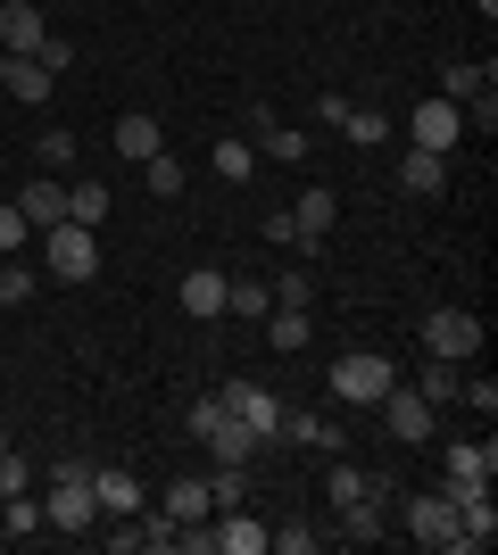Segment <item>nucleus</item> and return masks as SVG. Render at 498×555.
Here are the masks:
<instances>
[{"instance_id": "obj_1", "label": "nucleus", "mask_w": 498, "mask_h": 555, "mask_svg": "<svg viewBox=\"0 0 498 555\" xmlns=\"http://www.w3.org/2000/svg\"><path fill=\"white\" fill-rule=\"evenodd\" d=\"M191 440L208 448L216 464H258V431H250V423L233 415V406H225V398H200V406H191Z\"/></svg>"}, {"instance_id": "obj_2", "label": "nucleus", "mask_w": 498, "mask_h": 555, "mask_svg": "<svg viewBox=\"0 0 498 555\" xmlns=\"http://www.w3.org/2000/svg\"><path fill=\"white\" fill-rule=\"evenodd\" d=\"M399 382V365L391 357H374V348H349L341 365H332V398L341 406H382V390Z\"/></svg>"}, {"instance_id": "obj_3", "label": "nucleus", "mask_w": 498, "mask_h": 555, "mask_svg": "<svg viewBox=\"0 0 498 555\" xmlns=\"http://www.w3.org/2000/svg\"><path fill=\"white\" fill-rule=\"evenodd\" d=\"M482 340H490V332H482L474 307H432V315H424V348H432V357H449V365H474Z\"/></svg>"}, {"instance_id": "obj_4", "label": "nucleus", "mask_w": 498, "mask_h": 555, "mask_svg": "<svg viewBox=\"0 0 498 555\" xmlns=\"http://www.w3.org/2000/svg\"><path fill=\"white\" fill-rule=\"evenodd\" d=\"M42 257H50V274H59V282H92V274H100L92 224H50V232H42Z\"/></svg>"}, {"instance_id": "obj_5", "label": "nucleus", "mask_w": 498, "mask_h": 555, "mask_svg": "<svg viewBox=\"0 0 498 555\" xmlns=\"http://www.w3.org/2000/svg\"><path fill=\"white\" fill-rule=\"evenodd\" d=\"M92 522H100L92 473H67V481H50V498H42V531H92Z\"/></svg>"}, {"instance_id": "obj_6", "label": "nucleus", "mask_w": 498, "mask_h": 555, "mask_svg": "<svg viewBox=\"0 0 498 555\" xmlns=\"http://www.w3.org/2000/svg\"><path fill=\"white\" fill-rule=\"evenodd\" d=\"M399 522H407V539H416V547H457V506H449V489H424V498H407Z\"/></svg>"}, {"instance_id": "obj_7", "label": "nucleus", "mask_w": 498, "mask_h": 555, "mask_svg": "<svg viewBox=\"0 0 498 555\" xmlns=\"http://www.w3.org/2000/svg\"><path fill=\"white\" fill-rule=\"evenodd\" d=\"M382 423H391V440L424 448V440H432V398L407 390V382H391V390H382Z\"/></svg>"}, {"instance_id": "obj_8", "label": "nucleus", "mask_w": 498, "mask_h": 555, "mask_svg": "<svg viewBox=\"0 0 498 555\" xmlns=\"http://www.w3.org/2000/svg\"><path fill=\"white\" fill-rule=\"evenodd\" d=\"M216 398H225V406H233V415L250 423L266 448H274V423H283V398H274V390H258V382H225Z\"/></svg>"}, {"instance_id": "obj_9", "label": "nucleus", "mask_w": 498, "mask_h": 555, "mask_svg": "<svg viewBox=\"0 0 498 555\" xmlns=\"http://www.w3.org/2000/svg\"><path fill=\"white\" fill-rule=\"evenodd\" d=\"M457 141H465V108H457V100H424V108H416V150H440V158H449Z\"/></svg>"}, {"instance_id": "obj_10", "label": "nucleus", "mask_w": 498, "mask_h": 555, "mask_svg": "<svg viewBox=\"0 0 498 555\" xmlns=\"http://www.w3.org/2000/svg\"><path fill=\"white\" fill-rule=\"evenodd\" d=\"M0 42H9V59H34V50L50 42V25L34 0H0Z\"/></svg>"}, {"instance_id": "obj_11", "label": "nucleus", "mask_w": 498, "mask_h": 555, "mask_svg": "<svg viewBox=\"0 0 498 555\" xmlns=\"http://www.w3.org/2000/svg\"><path fill=\"white\" fill-rule=\"evenodd\" d=\"M332 216H341V191H299L291 199V224H299V249H324V232H332Z\"/></svg>"}, {"instance_id": "obj_12", "label": "nucleus", "mask_w": 498, "mask_h": 555, "mask_svg": "<svg viewBox=\"0 0 498 555\" xmlns=\"http://www.w3.org/2000/svg\"><path fill=\"white\" fill-rule=\"evenodd\" d=\"M50 83H59V75H50L42 59H0V92L17 100V108H42V100H50Z\"/></svg>"}, {"instance_id": "obj_13", "label": "nucleus", "mask_w": 498, "mask_h": 555, "mask_svg": "<svg viewBox=\"0 0 498 555\" xmlns=\"http://www.w3.org/2000/svg\"><path fill=\"white\" fill-rule=\"evenodd\" d=\"M225 291H233V282L216 274V266H191L175 299H183V315H200V324H208V315H225Z\"/></svg>"}, {"instance_id": "obj_14", "label": "nucleus", "mask_w": 498, "mask_h": 555, "mask_svg": "<svg viewBox=\"0 0 498 555\" xmlns=\"http://www.w3.org/2000/svg\"><path fill=\"white\" fill-rule=\"evenodd\" d=\"M108 141H117V158H133V166H142V158H158V150H166L158 116H142V108H133V116H117V125H108Z\"/></svg>"}, {"instance_id": "obj_15", "label": "nucleus", "mask_w": 498, "mask_h": 555, "mask_svg": "<svg viewBox=\"0 0 498 555\" xmlns=\"http://www.w3.org/2000/svg\"><path fill=\"white\" fill-rule=\"evenodd\" d=\"M17 208H25V224H34V232L67 224V183H50V175H34V183L17 191Z\"/></svg>"}, {"instance_id": "obj_16", "label": "nucleus", "mask_w": 498, "mask_h": 555, "mask_svg": "<svg viewBox=\"0 0 498 555\" xmlns=\"http://www.w3.org/2000/svg\"><path fill=\"white\" fill-rule=\"evenodd\" d=\"M92 498H100V514H142V481L125 464H92Z\"/></svg>"}, {"instance_id": "obj_17", "label": "nucleus", "mask_w": 498, "mask_h": 555, "mask_svg": "<svg viewBox=\"0 0 498 555\" xmlns=\"http://www.w3.org/2000/svg\"><path fill=\"white\" fill-rule=\"evenodd\" d=\"M216 555H266V522L241 514V506H225L216 514Z\"/></svg>"}, {"instance_id": "obj_18", "label": "nucleus", "mask_w": 498, "mask_h": 555, "mask_svg": "<svg viewBox=\"0 0 498 555\" xmlns=\"http://www.w3.org/2000/svg\"><path fill=\"white\" fill-rule=\"evenodd\" d=\"M399 183H407V199H440V191H449V158H440V150H407Z\"/></svg>"}, {"instance_id": "obj_19", "label": "nucleus", "mask_w": 498, "mask_h": 555, "mask_svg": "<svg viewBox=\"0 0 498 555\" xmlns=\"http://www.w3.org/2000/svg\"><path fill=\"white\" fill-rule=\"evenodd\" d=\"M308 340H316L308 307H266V348H283V357H299Z\"/></svg>"}, {"instance_id": "obj_20", "label": "nucleus", "mask_w": 498, "mask_h": 555, "mask_svg": "<svg viewBox=\"0 0 498 555\" xmlns=\"http://www.w3.org/2000/svg\"><path fill=\"white\" fill-rule=\"evenodd\" d=\"M250 133H258V158H308V133H291V125H274V116H250Z\"/></svg>"}, {"instance_id": "obj_21", "label": "nucleus", "mask_w": 498, "mask_h": 555, "mask_svg": "<svg viewBox=\"0 0 498 555\" xmlns=\"http://www.w3.org/2000/svg\"><path fill=\"white\" fill-rule=\"evenodd\" d=\"M382 539V498H357V506H341V547H374Z\"/></svg>"}, {"instance_id": "obj_22", "label": "nucleus", "mask_w": 498, "mask_h": 555, "mask_svg": "<svg viewBox=\"0 0 498 555\" xmlns=\"http://www.w3.org/2000/svg\"><path fill=\"white\" fill-rule=\"evenodd\" d=\"M324 489H332V506H357V498H382V481L366 473V464H332V473H324Z\"/></svg>"}, {"instance_id": "obj_23", "label": "nucleus", "mask_w": 498, "mask_h": 555, "mask_svg": "<svg viewBox=\"0 0 498 555\" xmlns=\"http://www.w3.org/2000/svg\"><path fill=\"white\" fill-rule=\"evenodd\" d=\"M274 440H308V448H341V431H332L324 415H299V406H283V423H274Z\"/></svg>"}, {"instance_id": "obj_24", "label": "nucleus", "mask_w": 498, "mask_h": 555, "mask_svg": "<svg viewBox=\"0 0 498 555\" xmlns=\"http://www.w3.org/2000/svg\"><path fill=\"white\" fill-rule=\"evenodd\" d=\"M490 473H498V448L490 440H465V448H449V481H482V489H490Z\"/></svg>"}, {"instance_id": "obj_25", "label": "nucleus", "mask_w": 498, "mask_h": 555, "mask_svg": "<svg viewBox=\"0 0 498 555\" xmlns=\"http://www.w3.org/2000/svg\"><path fill=\"white\" fill-rule=\"evenodd\" d=\"M216 175H225V183H250V175H258V150H250V141H233V133H216Z\"/></svg>"}, {"instance_id": "obj_26", "label": "nucleus", "mask_w": 498, "mask_h": 555, "mask_svg": "<svg viewBox=\"0 0 498 555\" xmlns=\"http://www.w3.org/2000/svg\"><path fill=\"white\" fill-rule=\"evenodd\" d=\"M100 216H108V183H92V175L67 183V224H92L100 232Z\"/></svg>"}, {"instance_id": "obj_27", "label": "nucleus", "mask_w": 498, "mask_h": 555, "mask_svg": "<svg viewBox=\"0 0 498 555\" xmlns=\"http://www.w3.org/2000/svg\"><path fill=\"white\" fill-rule=\"evenodd\" d=\"M490 92V67H474V59H457L449 75H440V100H457V108H465V100H482Z\"/></svg>"}, {"instance_id": "obj_28", "label": "nucleus", "mask_w": 498, "mask_h": 555, "mask_svg": "<svg viewBox=\"0 0 498 555\" xmlns=\"http://www.w3.org/2000/svg\"><path fill=\"white\" fill-rule=\"evenodd\" d=\"M34 531H42V506H34L25 489H17V498H0V539H34Z\"/></svg>"}, {"instance_id": "obj_29", "label": "nucleus", "mask_w": 498, "mask_h": 555, "mask_svg": "<svg viewBox=\"0 0 498 555\" xmlns=\"http://www.w3.org/2000/svg\"><path fill=\"white\" fill-rule=\"evenodd\" d=\"M266 291H274V307H316V274H308V266H283Z\"/></svg>"}, {"instance_id": "obj_30", "label": "nucleus", "mask_w": 498, "mask_h": 555, "mask_svg": "<svg viewBox=\"0 0 498 555\" xmlns=\"http://www.w3.org/2000/svg\"><path fill=\"white\" fill-rule=\"evenodd\" d=\"M166 514H175V522H200V514H216V506H208V481H175V489H166Z\"/></svg>"}, {"instance_id": "obj_31", "label": "nucleus", "mask_w": 498, "mask_h": 555, "mask_svg": "<svg viewBox=\"0 0 498 555\" xmlns=\"http://www.w3.org/2000/svg\"><path fill=\"white\" fill-rule=\"evenodd\" d=\"M34 291H42V274L9 257V266H0V307H25V299H34Z\"/></svg>"}, {"instance_id": "obj_32", "label": "nucleus", "mask_w": 498, "mask_h": 555, "mask_svg": "<svg viewBox=\"0 0 498 555\" xmlns=\"http://www.w3.org/2000/svg\"><path fill=\"white\" fill-rule=\"evenodd\" d=\"M241 498H250V464H225V473L208 481V506L225 514V506H241Z\"/></svg>"}, {"instance_id": "obj_33", "label": "nucleus", "mask_w": 498, "mask_h": 555, "mask_svg": "<svg viewBox=\"0 0 498 555\" xmlns=\"http://www.w3.org/2000/svg\"><path fill=\"white\" fill-rule=\"evenodd\" d=\"M416 390H424L432 406H440V398H457V390H465V365H449V357H432V373L416 382Z\"/></svg>"}, {"instance_id": "obj_34", "label": "nucleus", "mask_w": 498, "mask_h": 555, "mask_svg": "<svg viewBox=\"0 0 498 555\" xmlns=\"http://www.w3.org/2000/svg\"><path fill=\"white\" fill-rule=\"evenodd\" d=\"M324 539L308 531V522H283V531H266V555H316Z\"/></svg>"}, {"instance_id": "obj_35", "label": "nucleus", "mask_w": 498, "mask_h": 555, "mask_svg": "<svg viewBox=\"0 0 498 555\" xmlns=\"http://www.w3.org/2000/svg\"><path fill=\"white\" fill-rule=\"evenodd\" d=\"M25 241H34V224H25V208H17V199H0V257H17Z\"/></svg>"}, {"instance_id": "obj_36", "label": "nucleus", "mask_w": 498, "mask_h": 555, "mask_svg": "<svg viewBox=\"0 0 498 555\" xmlns=\"http://www.w3.org/2000/svg\"><path fill=\"white\" fill-rule=\"evenodd\" d=\"M142 175H150V191H158V199H175V191H183V158H142Z\"/></svg>"}, {"instance_id": "obj_37", "label": "nucleus", "mask_w": 498, "mask_h": 555, "mask_svg": "<svg viewBox=\"0 0 498 555\" xmlns=\"http://www.w3.org/2000/svg\"><path fill=\"white\" fill-rule=\"evenodd\" d=\"M225 307H233V315H266V307H274V291H266V282H233V291H225Z\"/></svg>"}, {"instance_id": "obj_38", "label": "nucleus", "mask_w": 498, "mask_h": 555, "mask_svg": "<svg viewBox=\"0 0 498 555\" xmlns=\"http://www.w3.org/2000/svg\"><path fill=\"white\" fill-rule=\"evenodd\" d=\"M341 125H349V141H357V150H374V141L391 133V125H382L374 108H341Z\"/></svg>"}, {"instance_id": "obj_39", "label": "nucleus", "mask_w": 498, "mask_h": 555, "mask_svg": "<svg viewBox=\"0 0 498 555\" xmlns=\"http://www.w3.org/2000/svg\"><path fill=\"white\" fill-rule=\"evenodd\" d=\"M457 398H465V406H474L482 423L498 415V382H490V373H474V382H465V390H457Z\"/></svg>"}, {"instance_id": "obj_40", "label": "nucleus", "mask_w": 498, "mask_h": 555, "mask_svg": "<svg viewBox=\"0 0 498 555\" xmlns=\"http://www.w3.org/2000/svg\"><path fill=\"white\" fill-rule=\"evenodd\" d=\"M17 489H34V464H17L9 448H0V498H17Z\"/></svg>"}, {"instance_id": "obj_41", "label": "nucleus", "mask_w": 498, "mask_h": 555, "mask_svg": "<svg viewBox=\"0 0 498 555\" xmlns=\"http://www.w3.org/2000/svg\"><path fill=\"white\" fill-rule=\"evenodd\" d=\"M142 547H150V555L175 547V514H142Z\"/></svg>"}, {"instance_id": "obj_42", "label": "nucleus", "mask_w": 498, "mask_h": 555, "mask_svg": "<svg viewBox=\"0 0 498 555\" xmlns=\"http://www.w3.org/2000/svg\"><path fill=\"white\" fill-rule=\"evenodd\" d=\"M34 59H42V67H50V75H59V67H75V42H67V34H50V42H42V50H34Z\"/></svg>"}, {"instance_id": "obj_43", "label": "nucleus", "mask_w": 498, "mask_h": 555, "mask_svg": "<svg viewBox=\"0 0 498 555\" xmlns=\"http://www.w3.org/2000/svg\"><path fill=\"white\" fill-rule=\"evenodd\" d=\"M266 241H274V249H299V224H291V208L266 216Z\"/></svg>"}, {"instance_id": "obj_44", "label": "nucleus", "mask_w": 498, "mask_h": 555, "mask_svg": "<svg viewBox=\"0 0 498 555\" xmlns=\"http://www.w3.org/2000/svg\"><path fill=\"white\" fill-rule=\"evenodd\" d=\"M474 108V133H498V92H482V100H465Z\"/></svg>"}, {"instance_id": "obj_45", "label": "nucleus", "mask_w": 498, "mask_h": 555, "mask_svg": "<svg viewBox=\"0 0 498 555\" xmlns=\"http://www.w3.org/2000/svg\"><path fill=\"white\" fill-rule=\"evenodd\" d=\"M0 448H9V431H0Z\"/></svg>"}]
</instances>
